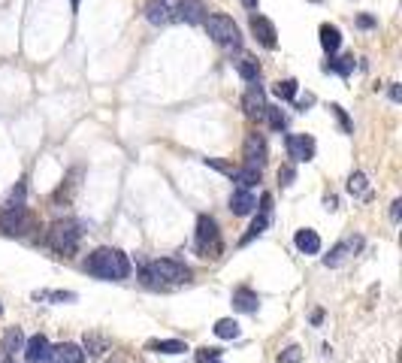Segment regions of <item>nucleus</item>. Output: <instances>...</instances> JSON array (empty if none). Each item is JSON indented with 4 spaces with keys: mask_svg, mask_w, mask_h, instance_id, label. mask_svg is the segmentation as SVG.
Wrapping results in <instances>:
<instances>
[{
    "mask_svg": "<svg viewBox=\"0 0 402 363\" xmlns=\"http://www.w3.org/2000/svg\"><path fill=\"white\" fill-rule=\"evenodd\" d=\"M139 276H142V285H145V288L170 291V288H178V285H188V279H191V269H188L182 260L161 257V260H151V264H145Z\"/></svg>",
    "mask_w": 402,
    "mask_h": 363,
    "instance_id": "nucleus-1",
    "label": "nucleus"
},
{
    "mask_svg": "<svg viewBox=\"0 0 402 363\" xmlns=\"http://www.w3.org/2000/svg\"><path fill=\"white\" fill-rule=\"evenodd\" d=\"M85 269L103 281H121L130 276V260L125 252H118V248H97V252L85 260Z\"/></svg>",
    "mask_w": 402,
    "mask_h": 363,
    "instance_id": "nucleus-2",
    "label": "nucleus"
},
{
    "mask_svg": "<svg viewBox=\"0 0 402 363\" xmlns=\"http://www.w3.org/2000/svg\"><path fill=\"white\" fill-rule=\"evenodd\" d=\"M203 25L209 30V37L212 43H218V45H224V49H236V45L242 43V33H239V25L233 21L230 16L224 13H215V16H206L203 18Z\"/></svg>",
    "mask_w": 402,
    "mask_h": 363,
    "instance_id": "nucleus-3",
    "label": "nucleus"
},
{
    "mask_svg": "<svg viewBox=\"0 0 402 363\" xmlns=\"http://www.w3.org/2000/svg\"><path fill=\"white\" fill-rule=\"evenodd\" d=\"M79 240H82V230L73 221L52 224L49 227V236H46L49 248H52V252H58V255H73L76 248H79Z\"/></svg>",
    "mask_w": 402,
    "mask_h": 363,
    "instance_id": "nucleus-4",
    "label": "nucleus"
},
{
    "mask_svg": "<svg viewBox=\"0 0 402 363\" xmlns=\"http://www.w3.org/2000/svg\"><path fill=\"white\" fill-rule=\"evenodd\" d=\"M194 248L203 257H218L221 255V233H218L215 218H209V215H200V218H197Z\"/></svg>",
    "mask_w": 402,
    "mask_h": 363,
    "instance_id": "nucleus-5",
    "label": "nucleus"
},
{
    "mask_svg": "<svg viewBox=\"0 0 402 363\" xmlns=\"http://www.w3.org/2000/svg\"><path fill=\"white\" fill-rule=\"evenodd\" d=\"M145 18L158 28L182 21V0H149L145 4Z\"/></svg>",
    "mask_w": 402,
    "mask_h": 363,
    "instance_id": "nucleus-6",
    "label": "nucleus"
},
{
    "mask_svg": "<svg viewBox=\"0 0 402 363\" xmlns=\"http://www.w3.org/2000/svg\"><path fill=\"white\" fill-rule=\"evenodd\" d=\"M285 145H287V157L294 164H309L311 157H315V152H318L315 140L306 136V133H287L285 136Z\"/></svg>",
    "mask_w": 402,
    "mask_h": 363,
    "instance_id": "nucleus-7",
    "label": "nucleus"
},
{
    "mask_svg": "<svg viewBox=\"0 0 402 363\" xmlns=\"http://www.w3.org/2000/svg\"><path fill=\"white\" fill-rule=\"evenodd\" d=\"M266 155H270V149H266V140H263L260 133H248V136H245V145H242L245 167L260 169L266 164Z\"/></svg>",
    "mask_w": 402,
    "mask_h": 363,
    "instance_id": "nucleus-8",
    "label": "nucleus"
},
{
    "mask_svg": "<svg viewBox=\"0 0 402 363\" xmlns=\"http://www.w3.org/2000/svg\"><path fill=\"white\" fill-rule=\"evenodd\" d=\"M0 227L9 233V236H21V233H28V227H30V215L25 206H9L4 215H0Z\"/></svg>",
    "mask_w": 402,
    "mask_h": 363,
    "instance_id": "nucleus-9",
    "label": "nucleus"
},
{
    "mask_svg": "<svg viewBox=\"0 0 402 363\" xmlns=\"http://www.w3.org/2000/svg\"><path fill=\"white\" fill-rule=\"evenodd\" d=\"M251 33L258 37V43L263 45V49H275L278 45V33H275V25L266 16H258L251 13Z\"/></svg>",
    "mask_w": 402,
    "mask_h": 363,
    "instance_id": "nucleus-10",
    "label": "nucleus"
},
{
    "mask_svg": "<svg viewBox=\"0 0 402 363\" xmlns=\"http://www.w3.org/2000/svg\"><path fill=\"white\" fill-rule=\"evenodd\" d=\"M21 351H25V360H28V363H46L52 345H49V339H46V336L37 333V336L25 339V348H21Z\"/></svg>",
    "mask_w": 402,
    "mask_h": 363,
    "instance_id": "nucleus-11",
    "label": "nucleus"
},
{
    "mask_svg": "<svg viewBox=\"0 0 402 363\" xmlns=\"http://www.w3.org/2000/svg\"><path fill=\"white\" fill-rule=\"evenodd\" d=\"M46 363H85V351L79 345H73V342H64V345L49 351Z\"/></svg>",
    "mask_w": 402,
    "mask_h": 363,
    "instance_id": "nucleus-12",
    "label": "nucleus"
},
{
    "mask_svg": "<svg viewBox=\"0 0 402 363\" xmlns=\"http://www.w3.org/2000/svg\"><path fill=\"white\" fill-rule=\"evenodd\" d=\"M242 109H245V116H251V118H260L263 112H266V97H263V91L258 85H251L248 91H245Z\"/></svg>",
    "mask_w": 402,
    "mask_h": 363,
    "instance_id": "nucleus-13",
    "label": "nucleus"
},
{
    "mask_svg": "<svg viewBox=\"0 0 402 363\" xmlns=\"http://www.w3.org/2000/svg\"><path fill=\"white\" fill-rule=\"evenodd\" d=\"M254 209H258V200H254V194L248 188H236L230 194V212L233 215H251Z\"/></svg>",
    "mask_w": 402,
    "mask_h": 363,
    "instance_id": "nucleus-14",
    "label": "nucleus"
},
{
    "mask_svg": "<svg viewBox=\"0 0 402 363\" xmlns=\"http://www.w3.org/2000/svg\"><path fill=\"white\" fill-rule=\"evenodd\" d=\"M25 348V333H21V327H9L4 333V342H0V357H16L18 351Z\"/></svg>",
    "mask_w": 402,
    "mask_h": 363,
    "instance_id": "nucleus-15",
    "label": "nucleus"
},
{
    "mask_svg": "<svg viewBox=\"0 0 402 363\" xmlns=\"http://www.w3.org/2000/svg\"><path fill=\"white\" fill-rule=\"evenodd\" d=\"M258 306H260V297L251 288H236L233 291V309L236 312L251 315V312H258Z\"/></svg>",
    "mask_w": 402,
    "mask_h": 363,
    "instance_id": "nucleus-16",
    "label": "nucleus"
},
{
    "mask_svg": "<svg viewBox=\"0 0 402 363\" xmlns=\"http://www.w3.org/2000/svg\"><path fill=\"white\" fill-rule=\"evenodd\" d=\"M294 245H297L303 255H318V252H321V236L311 230V227H303V230H297Z\"/></svg>",
    "mask_w": 402,
    "mask_h": 363,
    "instance_id": "nucleus-17",
    "label": "nucleus"
},
{
    "mask_svg": "<svg viewBox=\"0 0 402 363\" xmlns=\"http://www.w3.org/2000/svg\"><path fill=\"white\" fill-rule=\"evenodd\" d=\"M321 49L327 55H336L342 49V30L336 25H321Z\"/></svg>",
    "mask_w": 402,
    "mask_h": 363,
    "instance_id": "nucleus-18",
    "label": "nucleus"
},
{
    "mask_svg": "<svg viewBox=\"0 0 402 363\" xmlns=\"http://www.w3.org/2000/svg\"><path fill=\"white\" fill-rule=\"evenodd\" d=\"M203 18H206L203 0H182V21H188V25H203Z\"/></svg>",
    "mask_w": 402,
    "mask_h": 363,
    "instance_id": "nucleus-19",
    "label": "nucleus"
},
{
    "mask_svg": "<svg viewBox=\"0 0 402 363\" xmlns=\"http://www.w3.org/2000/svg\"><path fill=\"white\" fill-rule=\"evenodd\" d=\"M357 248H360V240H351V242H339L336 248H333V252L323 257V264L327 267H339L345 257H348V252H357Z\"/></svg>",
    "mask_w": 402,
    "mask_h": 363,
    "instance_id": "nucleus-20",
    "label": "nucleus"
},
{
    "mask_svg": "<svg viewBox=\"0 0 402 363\" xmlns=\"http://www.w3.org/2000/svg\"><path fill=\"white\" fill-rule=\"evenodd\" d=\"M236 70H239V76L245 79V82H258L260 64H258V58H251V55H242V58L236 61Z\"/></svg>",
    "mask_w": 402,
    "mask_h": 363,
    "instance_id": "nucleus-21",
    "label": "nucleus"
},
{
    "mask_svg": "<svg viewBox=\"0 0 402 363\" xmlns=\"http://www.w3.org/2000/svg\"><path fill=\"white\" fill-rule=\"evenodd\" d=\"M233 182H236V185L239 188H254V185H258V182H260V169H254V167H242V169H233Z\"/></svg>",
    "mask_w": 402,
    "mask_h": 363,
    "instance_id": "nucleus-22",
    "label": "nucleus"
},
{
    "mask_svg": "<svg viewBox=\"0 0 402 363\" xmlns=\"http://www.w3.org/2000/svg\"><path fill=\"white\" fill-rule=\"evenodd\" d=\"M149 351H154V354H182L188 348L178 339H163V342H149Z\"/></svg>",
    "mask_w": 402,
    "mask_h": 363,
    "instance_id": "nucleus-23",
    "label": "nucleus"
},
{
    "mask_svg": "<svg viewBox=\"0 0 402 363\" xmlns=\"http://www.w3.org/2000/svg\"><path fill=\"white\" fill-rule=\"evenodd\" d=\"M266 227H270V212H263V209H260V215H258V218H254V221H251V227H248V233H245V236H242V245H248V242L254 240V236H260V233L266 230Z\"/></svg>",
    "mask_w": 402,
    "mask_h": 363,
    "instance_id": "nucleus-24",
    "label": "nucleus"
},
{
    "mask_svg": "<svg viewBox=\"0 0 402 363\" xmlns=\"http://www.w3.org/2000/svg\"><path fill=\"white\" fill-rule=\"evenodd\" d=\"M212 330H215L218 339H236L239 336V324L233 321V318H221V321H215Z\"/></svg>",
    "mask_w": 402,
    "mask_h": 363,
    "instance_id": "nucleus-25",
    "label": "nucleus"
},
{
    "mask_svg": "<svg viewBox=\"0 0 402 363\" xmlns=\"http://www.w3.org/2000/svg\"><path fill=\"white\" fill-rule=\"evenodd\" d=\"M297 91H299L297 79H282V82H275V85H272V94H275L278 100H294V97H297Z\"/></svg>",
    "mask_w": 402,
    "mask_h": 363,
    "instance_id": "nucleus-26",
    "label": "nucleus"
},
{
    "mask_svg": "<svg viewBox=\"0 0 402 363\" xmlns=\"http://www.w3.org/2000/svg\"><path fill=\"white\" fill-rule=\"evenodd\" d=\"M33 300H52V303H73L76 294L73 291H37Z\"/></svg>",
    "mask_w": 402,
    "mask_h": 363,
    "instance_id": "nucleus-27",
    "label": "nucleus"
},
{
    "mask_svg": "<svg viewBox=\"0 0 402 363\" xmlns=\"http://www.w3.org/2000/svg\"><path fill=\"white\" fill-rule=\"evenodd\" d=\"M348 191H351L354 197H366V194H369V182H366L363 173H351V179H348Z\"/></svg>",
    "mask_w": 402,
    "mask_h": 363,
    "instance_id": "nucleus-28",
    "label": "nucleus"
},
{
    "mask_svg": "<svg viewBox=\"0 0 402 363\" xmlns=\"http://www.w3.org/2000/svg\"><path fill=\"white\" fill-rule=\"evenodd\" d=\"M266 118H270V128L272 130H285L287 128V118H285V112L282 109H275V106H266V112H263Z\"/></svg>",
    "mask_w": 402,
    "mask_h": 363,
    "instance_id": "nucleus-29",
    "label": "nucleus"
},
{
    "mask_svg": "<svg viewBox=\"0 0 402 363\" xmlns=\"http://www.w3.org/2000/svg\"><path fill=\"white\" fill-rule=\"evenodd\" d=\"M323 70H336L342 76H348L354 70V58H339V61H330V64H323Z\"/></svg>",
    "mask_w": 402,
    "mask_h": 363,
    "instance_id": "nucleus-30",
    "label": "nucleus"
},
{
    "mask_svg": "<svg viewBox=\"0 0 402 363\" xmlns=\"http://www.w3.org/2000/svg\"><path fill=\"white\" fill-rule=\"evenodd\" d=\"M299 357H303V348L290 345V348H287V351H285V354L278 357V360H282V363H299Z\"/></svg>",
    "mask_w": 402,
    "mask_h": 363,
    "instance_id": "nucleus-31",
    "label": "nucleus"
},
{
    "mask_svg": "<svg viewBox=\"0 0 402 363\" xmlns=\"http://www.w3.org/2000/svg\"><path fill=\"white\" fill-rule=\"evenodd\" d=\"M330 109H333V116H336V118H339V124H342V130H345V133H351L354 128H351V121H348V116H345V109H342V106H330Z\"/></svg>",
    "mask_w": 402,
    "mask_h": 363,
    "instance_id": "nucleus-32",
    "label": "nucleus"
},
{
    "mask_svg": "<svg viewBox=\"0 0 402 363\" xmlns=\"http://www.w3.org/2000/svg\"><path fill=\"white\" fill-rule=\"evenodd\" d=\"M218 354H221V348H200L197 360H200V363H206V360H215Z\"/></svg>",
    "mask_w": 402,
    "mask_h": 363,
    "instance_id": "nucleus-33",
    "label": "nucleus"
},
{
    "mask_svg": "<svg viewBox=\"0 0 402 363\" xmlns=\"http://www.w3.org/2000/svg\"><path fill=\"white\" fill-rule=\"evenodd\" d=\"M294 167H285V169H278V179H282V185H290V182H294Z\"/></svg>",
    "mask_w": 402,
    "mask_h": 363,
    "instance_id": "nucleus-34",
    "label": "nucleus"
},
{
    "mask_svg": "<svg viewBox=\"0 0 402 363\" xmlns=\"http://www.w3.org/2000/svg\"><path fill=\"white\" fill-rule=\"evenodd\" d=\"M357 25H360V28H375V18L372 16H360V18H357Z\"/></svg>",
    "mask_w": 402,
    "mask_h": 363,
    "instance_id": "nucleus-35",
    "label": "nucleus"
},
{
    "mask_svg": "<svg viewBox=\"0 0 402 363\" xmlns=\"http://www.w3.org/2000/svg\"><path fill=\"white\" fill-rule=\"evenodd\" d=\"M399 206H402L399 200H394V206H390V218H394V221H399V215H402V209H399Z\"/></svg>",
    "mask_w": 402,
    "mask_h": 363,
    "instance_id": "nucleus-36",
    "label": "nucleus"
},
{
    "mask_svg": "<svg viewBox=\"0 0 402 363\" xmlns=\"http://www.w3.org/2000/svg\"><path fill=\"white\" fill-rule=\"evenodd\" d=\"M245 9H258V0H242Z\"/></svg>",
    "mask_w": 402,
    "mask_h": 363,
    "instance_id": "nucleus-37",
    "label": "nucleus"
},
{
    "mask_svg": "<svg viewBox=\"0 0 402 363\" xmlns=\"http://www.w3.org/2000/svg\"><path fill=\"white\" fill-rule=\"evenodd\" d=\"M73 6H79V0H73Z\"/></svg>",
    "mask_w": 402,
    "mask_h": 363,
    "instance_id": "nucleus-38",
    "label": "nucleus"
},
{
    "mask_svg": "<svg viewBox=\"0 0 402 363\" xmlns=\"http://www.w3.org/2000/svg\"><path fill=\"white\" fill-rule=\"evenodd\" d=\"M311 4H321V0H311Z\"/></svg>",
    "mask_w": 402,
    "mask_h": 363,
    "instance_id": "nucleus-39",
    "label": "nucleus"
},
{
    "mask_svg": "<svg viewBox=\"0 0 402 363\" xmlns=\"http://www.w3.org/2000/svg\"><path fill=\"white\" fill-rule=\"evenodd\" d=\"M209 363H218V360H209Z\"/></svg>",
    "mask_w": 402,
    "mask_h": 363,
    "instance_id": "nucleus-40",
    "label": "nucleus"
},
{
    "mask_svg": "<svg viewBox=\"0 0 402 363\" xmlns=\"http://www.w3.org/2000/svg\"><path fill=\"white\" fill-rule=\"evenodd\" d=\"M0 312H4V306H0Z\"/></svg>",
    "mask_w": 402,
    "mask_h": 363,
    "instance_id": "nucleus-41",
    "label": "nucleus"
}]
</instances>
